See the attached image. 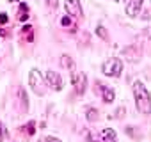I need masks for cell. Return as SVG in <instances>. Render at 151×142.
Masks as SVG:
<instances>
[{
    "label": "cell",
    "instance_id": "1",
    "mask_svg": "<svg viewBox=\"0 0 151 142\" xmlns=\"http://www.w3.org/2000/svg\"><path fill=\"white\" fill-rule=\"evenodd\" d=\"M133 94H135V105L140 114H151V94L147 93L146 85L137 80L133 84Z\"/></svg>",
    "mask_w": 151,
    "mask_h": 142
},
{
    "label": "cell",
    "instance_id": "2",
    "mask_svg": "<svg viewBox=\"0 0 151 142\" xmlns=\"http://www.w3.org/2000/svg\"><path fill=\"white\" fill-rule=\"evenodd\" d=\"M87 142H117V135L112 128H105L101 131L91 133L87 137Z\"/></svg>",
    "mask_w": 151,
    "mask_h": 142
},
{
    "label": "cell",
    "instance_id": "3",
    "mask_svg": "<svg viewBox=\"0 0 151 142\" xmlns=\"http://www.w3.org/2000/svg\"><path fill=\"white\" fill-rule=\"evenodd\" d=\"M29 82H30V87H32V91L36 93V94H45L46 93V87H45V80H43V77H41V73L37 69H32L30 71V75H29Z\"/></svg>",
    "mask_w": 151,
    "mask_h": 142
},
{
    "label": "cell",
    "instance_id": "4",
    "mask_svg": "<svg viewBox=\"0 0 151 142\" xmlns=\"http://www.w3.org/2000/svg\"><path fill=\"white\" fill-rule=\"evenodd\" d=\"M103 73L107 77H119L121 71H123V62L119 59H109L103 62Z\"/></svg>",
    "mask_w": 151,
    "mask_h": 142
},
{
    "label": "cell",
    "instance_id": "5",
    "mask_svg": "<svg viewBox=\"0 0 151 142\" xmlns=\"http://www.w3.org/2000/svg\"><path fill=\"white\" fill-rule=\"evenodd\" d=\"M66 11L73 18H80L82 16V6L80 0H66Z\"/></svg>",
    "mask_w": 151,
    "mask_h": 142
},
{
    "label": "cell",
    "instance_id": "6",
    "mask_svg": "<svg viewBox=\"0 0 151 142\" xmlns=\"http://www.w3.org/2000/svg\"><path fill=\"white\" fill-rule=\"evenodd\" d=\"M86 84H87V78L84 73H77L75 71L73 73V85H75V91H77L78 94H82L86 91Z\"/></svg>",
    "mask_w": 151,
    "mask_h": 142
},
{
    "label": "cell",
    "instance_id": "7",
    "mask_svg": "<svg viewBox=\"0 0 151 142\" xmlns=\"http://www.w3.org/2000/svg\"><path fill=\"white\" fill-rule=\"evenodd\" d=\"M46 78H48V84L55 89V91H60L62 89V78L59 73H55V71H48L46 73Z\"/></svg>",
    "mask_w": 151,
    "mask_h": 142
},
{
    "label": "cell",
    "instance_id": "8",
    "mask_svg": "<svg viewBox=\"0 0 151 142\" xmlns=\"http://www.w3.org/2000/svg\"><path fill=\"white\" fill-rule=\"evenodd\" d=\"M140 7H142V0H130L128 6H126V13L130 16H137V13L140 11Z\"/></svg>",
    "mask_w": 151,
    "mask_h": 142
},
{
    "label": "cell",
    "instance_id": "9",
    "mask_svg": "<svg viewBox=\"0 0 151 142\" xmlns=\"http://www.w3.org/2000/svg\"><path fill=\"white\" fill-rule=\"evenodd\" d=\"M98 85H100V91H101V98H103V101H107V103L114 101V98H116V93H114L110 87L103 85V84H98Z\"/></svg>",
    "mask_w": 151,
    "mask_h": 142
},
{
    "label": "cell",
    "instance_id": "10",
    "mask_svg": "<svg viewBox=\"0 0 151 142\" xmlns=\"http://www.w3.org/2000/svg\"><path fill=\"white\" fill-rule=\"evenodd\" d=\"M60 62H62V66H64L66 69H69L71 73H75V64H73V59H71L69 55H62V57H60Z\"/></svg>",
    "mask_w": 151,
    "mask_h": 142
},
{
    "label": "cell",
    "instance_id": "11",
    "mask_svg": "<svg viewBox=\"0 0 151 142\" xmlns=\"http://www.w3.org/2000/svg\"><path fill=\"white\" fill-rule=\"evenodd\" d=\"M20 112H25L27 110V107H29V103H27V96H25V91L23 89H20Z\"/></svg>",
    "mask_w": 151,
    "mask_h": 142
},
{
    "label": "cell",
    "instance_id": "12",
    "mask_svg": "<svg viewBox=\"0 0 151 142\" xmlns=\"http://www.w3.org/2000/svg\"><path fill=\"white\" fill-rule=\"evenodd\" d=\"M87 121H91V123H94L96 119H98V110L96 108H87Z\"/></svg>",
    "mask_w": 151,
    "mask_h": 142
},
{
    "label": "cell",
    "instance_id": "13",
    "mask_svg": "<svg viewBox=\"0 0 151 142\" xmlns=\"http://www.w3.org/2000/svg\"><path fill=\"white\" fill-rule=\"evenodd\" d=\"M27 13H29L27 4H22V6H20V20H22V22H25V20L29 18V14H27Z\"/></svg>",
    "mask_w": 151,
    "mask_h": 142
},
{
    "label": "cell",
    "instance_id": "14",
    "mask_svg": "<svg viewBox=\"0 0 151 142\" xmlns=\"http://www.w3.org/2000/svg\"><path fill=\"white\" fill-rule=\"evenodd\" d=\"M96 34H98L101 39H105V41L109 39V36H107V30H105V27H101V25H100V27H96Z\"/></svg>",
    "mask_w": 151,
    "mask_h": 142
},
{
    "label": "cell",
    "instance_id": "15",
    "mask_svg": "<svg viewBox=\"0 0 151 142\" xmlns=\"http://www.w3.org/2000/svg\"><path fill=\"white\" fill-rule=\"evenodd\" d=\"M124 53H128V55H130L128 59H130L132 62H135V60L139 59V53H133V48H126V50H124Z\"/></svg>",
    "mask_w": 151,
    "mask_h": 142
},
{
    "label": "cell",
    "instance_id": "16",
    "mask_svg": "<svg viewBox=\"0 0 151 142\" xmlns=\"http://www.w3.org/2000/svg\"><path fill=\"white\" fill-rule=\"evenodd\" d=\"M60 23H62V25H64V27H69V25H71V18H69V16H64V18H62V22H60Z\"/></svg>",
    "mask_w": 151,
    "mask_h": 142
},
{
    "label": "cell",
    "instance_id": "17",
    "mask_svg": "<svg viewBox=\"0 0 151 142\" xmlns=\"http://www.w3.org/2000/svg\"><path fill=\"white\" fill-rule=\"evenodd\" d=\"M46 4H48V7H52V9H53V7H57V4H59V2H57V0H46Z\"/></svg>",
    "mask_w": 151,
    "mask_h": 142
},
{
    "label": "cell",
    "instance_id": "18",
    "mask_svg": "<svg viewBox=\"0 0 151 142\" xmlns=\"http://www.w3.org/2000/svg\"><path fill=\"white\" fill-rule=\"evenodd\" d=\"M0 23H7V16L2 13V14H0Z\"/></svg>",
    "mask_w": 151,
    "mask_h": 142
},
{
    "label": "cell",
    "instance_id": "19",
    "mask_svg": "<svg viewBox=\"0 0 151 142\" xmlns=\"http://www.w3.org/2000/svg\"><path fill=\"white\" fill-rule=\"evenodd\" d=\"M46 142H60V140H59V138H55V137H48V138H46Z\"/></svg>",
    "mask_w": 151,
    "mask_h": 142
},
{
    "label": "cell",
    "instance_id": "20",
    "mask_svg": "<svg viewBox=\"0 0 151 142\" xmlns=\"http://www.w3.org/2000/svg\"><path fill=\"white\" fill-rule=\"evenodd\" d=\"M123 114H124V108H119V110H117V117H121Z\"/></svg>",
    "mask_w": 151,
    "mask_h": 142
},
{
    "label": "cell",
    "instance_id": "21",
    "mask_svg": "<svg viewBox=\"0 0 151 142\" xmlns=\"http://www.w3.org/2000/svg\"><path fill=\"white\" fill-rule=\"evenodd\" d=\"M0 142H2V124H0Z\"/></svg>",
    "mask_w": 151,
    "mask_h": 142
}]
</instances>
